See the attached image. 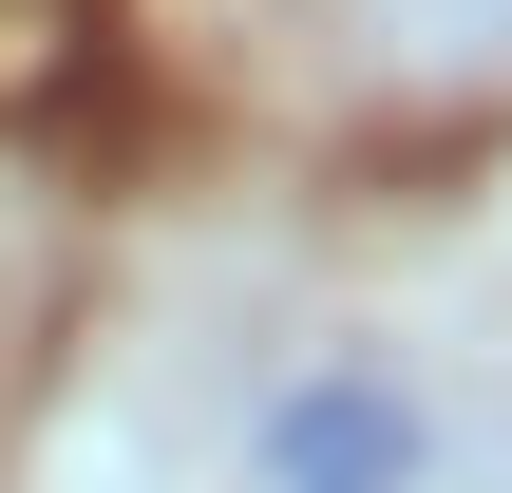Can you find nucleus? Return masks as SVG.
<instances>
[{
	"label": "nucleus",
	"mask_w": 512,
	"mask_h": 493,
	"mask_svg": "<svg viewBox=\"0 0 512 493\" xmlns=\"http://www.w3.org/2000/svg\"><path fill=\"white\" fill-rule=\"evenodd\" d=\"M437 456H456V418L380 342H323L247 399V493H437Z\"/></svg>",
	"instance_id": "nucleus-1"
}]
</instances>
